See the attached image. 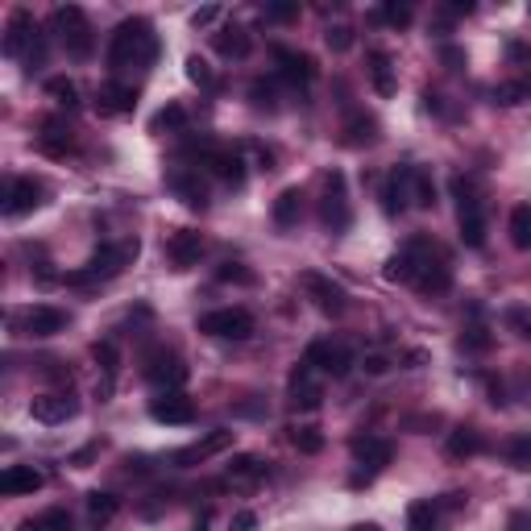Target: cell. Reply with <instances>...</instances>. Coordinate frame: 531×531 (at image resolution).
<instances>
[{
    "mask_svg": "<svg viewBox=\"0 0 531 531\" xmlns=\"http://www.w3.org/2000/svg\"><path fill=\"white\" fill-rule=\"evenodd\" d=\"M137 237H125V241H104L92 249V257H87L84 270H75V274H67V282L71 287H87V282H104V278H117L125 270V266L137 257Z\"/></svg>",
    "mask_w": 531,
    "mask_h": 531,
    "instance_id": "obj_2",
    "label": "cell"
},
{
    "mask_svg": "<svg viewBox=\"0 0 531 531\" xmlns=\"http://www.w3.org/2000/svg\"><path fill=\"white\" fill-rule=\"evenodd\" d=\"M507 461L515 465V470H531V432L515 436L507 445Z\"/></svg>",
    "mask_w": 531,
    "mask_h": 531,
    "instance_id": "obj_42",
    "label": "cell"
},
{
    "mask_svg": "<svg viewBox=\"0 0 531 531\" xmlns=\"http://www.w3.org/2000/svg\"><path fill=\"white\" fill-rule=\"evenodd\" d=\"M411 204L415 208H436V183L428 170L415 167V183H411Z\"/></svg>",
    "mask_w": 531,
    "mask_h": 531,
    "instance_id": "obj_41",
    "label": "cell"
},
{
    "mask_svg": "<svg viewBox=\"0 0 531 531\" xmlns=\"http://www.w3.org/2000/svg\"><path fill=\"white\" fill-rule=\"evenodd\" d=\"M453 287V270H448L445 257H428L420 270V278H415V290L420 295H445V290Z\"/></svg>",
    "mask_w": 531,
    "mask_h": 531,
    "instance_id": "obj_26",
    "label": "cell"
},
{
    "mask_svg": "<svg viewBox=\"0 0 531 531\" xmlns=\"http://www.w3.org/2000/svg\"><path fill=\"white\" fill-rule=\"evenodd\" d=\"M229 527H233V531H254V527H257V515H254V511H237Z\"/></svg>",
    "mask_w": 531,
    "mask_h": 531,
    "instance_id": "obj_53",
    "label": "cell"
},
{
    "mask_svg": "<svg viewBox=\"0 0 531 531\" xmlns=\"http://www.w3.org/2000/svg\"><path fill=\"white\" fill-rule=\"evenodd\" d=\"M62 328H67V312H62V307H50V303H34V307L21 315L25 337L46 340V337H59Z\"/></svg>",
    "mask_w": 531,
    "mask_h": 531,
    "instance_id": "obj_17",
    "label": "cell"
},
{
    "mask_svg": "<svg viewBox=\"0 0 531 531\" xmlns=\"http://www.w3.org/2000/svg\"><path fill=\"white\" fill-rule=\"evenodd\" d=\"M200 332L216 340H249L254 337V315L245 307H216V312L200 315Z\"/></svg>",
    "mask_w": 531,
    "mask_h": 531,
    "instance_id": "obj_6",
    "label": "cell"
},
{
    "mask_svg": "<svg viewBox=\"0 0 531 531\" xmlns=\"http://www.w3.org/2000/svg\"><path fill=\"white\" fill-rule=\"evenodd\" d=\"M299 282H303V290H307V299H312L324 315H340L345 307H349V295H345V287H340V282H332L328 274H320V270H307Z\"/></svg>",
    "mask_w": 531,
    "mask_h": 531,
    "instance_id": "obj_11",
    "label": "cell"
},
{
    "mask_svg": "<svg viewBox=\"0 0 531 531\" xmlns=\"http://www.w3.org/2000/svg\"><path fill=\"white\" fill-rule=\"evenodd\" d=\"M428 257H432V245L415 237V241H407L387 266H382V278H387V282H411V287H415V278H420Z\"/></svg>",
    "mask_w": 531,
    "mask_h": 531,
    "instance_id": "obj_10",
    "label": "cell"
},
{
    "mask_svg": "<svg viewBox=\"0 0 531 531\" xmlns=\"http://www.w3.org/2000/svg\"><path fill=\"white\" fill-rule=\"evenodd\" d=\"M370 84H374L378 96H395V62H390L387 50H374L370 54Z\"/></svg>",
    "mask_w": 531,
    "mask_h": 531,
    "instance_id": "obj_31",
    "label": "cell"
},
{
    "mask_svg": "<svg viewBox=\"0 0 531 531\" xmlns=\"http://www.w3.org/2000/svg\"><path fill=\"white\" fill-rule=\"evenodd\" d=\"M50 29L59 37V46L67 50V59H75V62L92 59L96 34H92V21H87V12L79 9V4H59L54 17H50Z\"/></svg>",
    "mask_w": 531,
    "mask_h": 531,
    "instance_id": "obj_3",
    "label": "cell"
},
{
    "mask_svg": "<svg viewBox=\"0 0 531 531\" xmlns=\"http://www.w3.org/2000/svg\"><path fill=\"white\" fill-rule=\"evenodd\" d=\"M324 42H328V50L345 54V50L353 46V29H349V25H328V29H324Z\"/></svg>",
    "mask_w": 531,
    "mask_h": 531,
    "instance_id": "obj_45",
    "label": "cell"
},
{
    "mask_svg": "<svg viewBox=\"0 0 531 531\" xmlns=\"http://www.w3.org/2000/svg\"><path fill=\"white\" fill-rule=\"evenodd\" d=\"M46 96H54L62 109H79V87H75L67 75H54V79H46Z\"/></svg>",
    "mask_w": 531,
    "mask_h": 531,
    "instance_id": "obj_40",
    "label": "cell"
},
{
    "mask_svg": "<svg viewBox=\"0 0 531 531\" xmlns=\"http://www.w3.org/2000/svg\"><path fill=\"white\" fill-rule=\"evenodd\" d=\"M167 254H170V262H175V270H192V266L200 262V254H204V237H200L195 229L170 233Z\"/></svg>",
    "mask_w": 531,
    "mask_h": 531,
    "instance_id": "obj_22",
    "label": "cell"
},
{
    "mask_svg": "<svg viewBox=\"0 0 531 531\" xmlns=\"http://www.w3.org/2000/svg\"><path fill=\"white\" fill-rule=\"evenodd\" d=\"M270 473V465H266L257 453H241V457H233L229 465V482L233 486H257Z\"/></svg>",
    "mask_w": 531,
    "mask_h": 531,
    "instance_id": "obj_27",
    "label": "cell"
},
{
    "mask_svg": "<svg viewBox=\"0 0 531 531\" xmlns=\"http://www.w3.org/2000/svg\"><path fill=\"white\" fill-rule=\"evenodd\" d=\"M150 420L167 423V428H183V423L195 420V403L183 390H167V395H158L150 403Z\"/></svg>",
    "mask_w": 531,
    "mask_h": 531,
    "instance_id": "obj_16",
    "label": "cell"
},
{
    "mask_svg": "<svg viewBox=\"0 0 531 531\" xmlns=\"http://www.w3.org/2000/svg\"><path fill=\"white\" fill-rule=\"evenodd\" d=\"M187 79L200 87H212V67H208L200 54H192V59H187Z\"/></svg>",
    "mask_w": 531,
    "mask_h": 531,
    "instance_id": "obj_48",
    "label": "cell"
},
{
    "mask_svg": "<svg viewBox=\"0 0 531 531\" xmlns=\"http://www.w3.org/2000/svg\"><path fill=\"white\" fill-rule=\"evenodd\" d=\"M349 531H382L378 523H357V527H349Z\"/></svg>",
    "mask_w": 531,
    "mask_h": 531,
    "instance_id": "obj_58",
    "label": "cell"
},
{
    "mask_svg": "<svg viewBox=\"0 0 531 531\" xmlns=\"http://www.w3.org/2000/svg\"><path fill=\"white\" fill-rule=\"evenodd\" d=\"M461 349L465 353H486L490 349V332H486V328H465V337H461Z\"/></svg>",
    "mask_w": 531,
    "mask_h": 531,
    "instance_id": "obj_46",
    "label": "cell"
},
{
    "mask_svg": "<svg viewBox=\"0 0 531 531\" xmlns=\"http://www.w3.org/2000/svg\"><path fill=\"white\" fill-rule=\"evenodd\" d=\"M216 274H220V282H254V274H249L245 266H237V262H225Z\"/></svg>",
    "mask_w": 531,
    "mask_h": 531,
    "instance_id": "obj_49",
    "label": "cell"
},
{
    "mask_svg": "<svg viewBox=\"0 0 531 531\" xmlns=\"http://www.w3.org/2000/svg\"><path fill=\"white\" fill-rule=\"evenodd\" d=\"M445 448H448V457H453V461L478 457V453H482V432H478V428H470V423H465V428H453Z\"/></svg>",
    "mask_w": 531,
    "mask_h": 531,
    "instance_id": "obj_29",
    "label": "cell"
},
{
    "mask_svg": "<svg viewBox=\"0 0 531 531\" xmlns=\"http://www.w3.org/2000/svg\"><path fill=\"white\" fill-rule=\"evenodd\" d=\"M511 320H515V324H519V332L531 340V312H515V315H511Z\"/></svg>",
    "mask_w": 531,
    "mask_h": 531,
    "instance_id": "obj_56",
    "label": "cell"
},
{
    "mask_svg": "<svg viewBox=\"0 0 531 531\" xmlns=\"http://www.w3.org/2000/svg\"><path fill=\"white\" fill-rule=\"evenodd\" d=\"M353 457H357V465H362V470L353 473V486H365V482H374L378 473L390 465L395 445H390L387 436H357V440H353Z\"/></svg>",
    "mask_w": 531,
    "mask_h": 531,
    "instance_id": "obj_7",
    "label": "cell"
},
{
    "mask_svg": "<svg viewBox=\"0 0 531 531\" xmlns=\"http://www.w3.org/2000/svg\"><path fill=\"white\" fill-rule=\"evenodd\" d=\"M145 382L158 387L162 395H167V390H179L183 382H187V365H183L175 353H154V357L145 362Z\"/></svg>",
    "mask_w": 531,
    "mask_h": 531,
    "instance_id": "obj_15",
    "label": "cell"
},
{
    "mask_svg": "<svg viewBox=\"0 0 531 531\" xmlns=\"http://www.w3.org/2000/svg\"><path fill=\"white\" fill-rule=\"evenodd\" d=\"M382 21L395 25V29H403V25H411V4H398V0H390V4H382Z\"/></svg>",
    "mask_w": 531,
    "mask_h": 531,
    "instance_id": "obj_47",
    "label": "cell"
},
{
    "mask_svg": "<svg viewBox=\"0 0 531 531\" xmlns=\"http://www.w3.org/2000/svg\"><path fill=\"white\" fill-rule=\"evenodd\" d=\"M37 42V25L34 17H29V9H12L9 12V25H4V54L9 59H21V54H29Z\"/></svg>",
    "mask_w": 531,
    "mask_h": 531,
    "instance_id": "obj_14",
    "label": "cell"
},
{
    "mask_svg": "<svg viewBox=\"0 0 531 531\" xmlns=\"http://www.w3.org/2000/svg\"><path fill=\"white\" fill-rule=\"evenodd\" d=\"M183 125H187V112H183L179 104H167V109L154 117V125H150V129L162 133V129H183Z\"/></svg>",
    "mask_w": 531,
    "mask_h": 531,
    "instance_id": "obj_44",
    "label": "cell"
},
{
    "mask_svg": "<svg viewBox=\"0 0 531 531\" xmlns=\"http://www.w3.org/2000/svg\"><path fill=\"white\" fill-rule=\"evenodd\" d=\"M511 245L515 249H531V204H519L511 212Z\"/></svg>",
    "mask_w": 531,
    "mask_h": 531,
    "instance_id": "obj_38",
    "label": "cell"
},
{
    "mask_svg": "<svg viewBox=\"0 0 531 531\" xmlns=\"http://www.w3.org/2000/svg\"><path fill=\"white\" fill-rule=\"evenodd\" d=\"M453 195H457V225H461V241L470 249H482L486 245V204H482V192L478 183L457 175L453 179Z\"/></svg>",
    "mask_w": 531,
    "mask_h": 531,
    "instance_id": "obj_4",
    "label": "cell"
},
{
    "mask_svg": "<svg viewBox=\"0 0 531 531\" xmlns=\"http://www.w3.org/2000/svg\"><path fill=\"white\" fill-rule=\"evenodd\" d=\"M233 436H237V432L216 428V432H208L204 440H195V445L179 448V453H170V465H175V470H192V465H200V461H208V457H216V453H225V448H233Z\"/></svg>",
    "mask_w": 531,
    "mask_h": 531,
    "instance_id": "obj_12",
    "label": "cell"
},
{
    "mask_svg": "<svg viewBox=\"0 0 531 531\" xmlns=\"http://www.w3.org/2000/svg\"><path fill=\"white\" fill-rule=\"evenodd\" d=\"M320 220L332 237L353 225V208H349V192H345V175L340 170H328L324 175V200H320Z\"/></svg>",
    "mask_w": 531,
    "mask_h": 531,
    "instance_id": "obj_5",
    "label": "cell"
},
{
    "mask_svg": "<svg viewBox=\"0 0 531 531\" xmlns=\"http://www.w3.org/2000/svg\"><path fill=\"white\" fill-rule=\"evenodd\" d=\"M204 167L212 170L220 183H229V187H241L245 183V158L237 154V150H208Z\"/></svg>",
    "mask_w": 531,
    "mask_h": 531,
    "instance_id": "obj_23",
    "label": "cell"
},
{
    "mask_svg": "<svg viewBox=\"0 0 531 531\" xmlns=\"http://www.w3.org/2000/svg\"><path fill=\"white\" fill-rule=\"evenodd\" d=\"M167 187L179 195L187 208H195V212H204V208H208V192H204V183H200V175H195V170H170Z\"/></svg>",
    "mask_w": 531,
    "mask_h": 531,
    "instance_id": "obj_24",
    "label": "cell"
},
{
    "mask_svg": "<svg viewBox=\"0 0 531 531\" xmlns=\"http://www.w3.org/2000/svg\"><path fill=\"white\" fill-rule=\"evenodd\" d=\"M46 204V192L37 179H9L4 183V216H29L34 208Z\"/></svg>",
    "mask_w": 531,
    "mask_h": 531,
    "instance_id": "obj_13",
    "label": "cell"
},
{
    "mask_svg": "<svg viewBox=\"0 0 531 531\" xmlns=\"http://www.w3.org/2000/svg\"><path fill=\"white\" fill-rule=\"evenodd\" d=\"M21 531H71V515L62 507H50V511H42L37 519H25Z\"/></svg>",
    "mask_w": 531,
    "mask_h": 531,
    "instance_id": "obj_39",
    "label": "cell"
},
{
    "mask_svg": "<svg viewBox=\"0 0 531 531\" xmlns=\"http://www.w3.org/2000/svg\"><path fill=\"white\" fill-rule=\"evenodd\" d=\"M42 473L34 470V465H9V470L0 473V494H9V498H17V494H34V490H42Z\"/></svg>",
    "mask_w": 531,
    "mask_h": 531,
    "instance_id": "obj_25",
    "label": "cell"
},
{
    "mask_svg": "<svg viewBox=\"0 0 531 531\" xmlns=\"http://www.w3.org/2000/svg\"><path fill=\"white\" fill-rule=\"evenodd\" d=\"M287 395H290V407L295 411H315L324 403V374L315 365L299 362L290 370V382H287Z\"/></svg>",
    "mask_w": 531,
    "mask_h": 531,
    "instance_id": "obj_8",
    "label": "cell"
},
{
    "mask_svg": "<svg viewBox=\"0 0 531 531\" xmlns=\"http://www.w3.org/2000/svg\"><path fill=\"white\" fill-rule=\"evenodd\" d=\"M290 445L299 448L303 457H315V453H324V432L315 423H295L290 428Z\"/></svg>",
    "mask_w": 531,
    "mask_h": 531,
    "instance_id": "obj_36",
    "label": "cell"
},
{
    "mask_svg": "<svg viewBox=\"0 0 531 531\" xmlns=\"http://www.w3.org/2000/svg\"><path fill=\"white\" fill-rule=\"evenodd\" d=\"M523 96H527V87H523V84H502L494 92V100H498V104H507V109H511V104H519Z\"/></svg>",
    "mask_w": 531,
    "mask_h": 531,
    "instance_id": "obj_50",
    "label": "cell"
},
{
    "mask_svg": "<svg viewBox=\"0 0 531 531\" xmlns=\"http://www.w3.org/2000/svg\"><path fill=\"white\" fill-rule=\"evenodd\" d=\"M436 507H440V515H445V511H461L465 507V494H440L436 498Z\"/></svg>",
    "mask_w": 531,
    "mask_h": 531,
    "instance_id": "obj_55",
    "label": "cell"
},
{
    "mask_svg": "<svg viewBox=\"0 0 531 531\" xmlns=\"http://www.w3.org/2000/svg\"><path fill=\"white\" fill-rule=\"evenodd\" d=\"M362 365H365V374H374V378H378V374H387V370H390V362L382 357V353H370V357H365Z\"/></svg>",
    "mask_w": 531,
    "mask_h": 531,
    "instance_id": "obj_54",
    "label": "cell"
},
{
    "mask_svg": "<svg viewBox=\"0 0 531 531\" xmlns=\"http://www.w3.org/2000/svg\"><path fill=\"white\" fill-rule=\"evenodd\" d=\"M403 362H407L411 370H415V365H423V362H428V353H423V349H411L407 357H403Z\"/></svg>",
    "mask_w": 531,
    "mask_h": 531,
    "instance_id": "obj_57",
    "label": "cell"
},
{
    "mask_svg": "<svg viewBox=\"0 0 531 531\" xmlns=\"http://www.w3.org/2000/svg\"><path fill=\"white\" fill-rule=\"evenodd\" d=\"M117 511H121V498L117 494H104V490H92L87 494V523L92 527H109L117 519Z\"/></svg>",
    "mask_w": 531,
    "mask_h": 531,
    "instance_id": "obj_30",
    "label": "cell"
},
{
    "mask_svg": "<svg viewBox=\"0 0 531 531\" xmlns=\"http://www.w3.org/2000/svg\"><path fill=\"white\" fill-rule=\"evenodd\" d=\"M96 109L104 112V117H125V112L137 109V87H133V84H121V79H109V84H100Z\"/></svg>",
    "mask_w": 531,
    "mask_h": 531,
    "instance_id": "obj_21",
    "label": "cell"
},
{
    "mask_svg": "<svg viewBox=\"0 0 531 531\" xmlns=\"http://www.w3.org/2000/svg\"><path fill=\"white\" fill-rule=\"evenodd\" d=\"M216 17H220L216 4H204V9H195V12H192V25H195V29H204V25H212Z\"/></svg>",
    "mask_w": 531,
    "mask_h": 531,
    "instance_id": "obj_52",
    "label": "cell"
},
{
    "mask_svg": "<svg viewBox=\"0 0 531 531\" xmlns=\"http://www.w3.org/2000/svg\"><path fill=\"white\" fill-rule=\"evenodd\" d=\"M299 212H303V192L299 187H282L274 200V225L278 229H295V225H299Z\"/></svg>",
    "mask_w": 531,
    "mask_h": 531,
    "instance_id": "obj_28",
    "label": "cell"
},
{
    "mask_svg": "<svg viewBox=\"0 0 531 531\" xmlns=\"http://www.w3.org/2000/svg\"><path fill=\"white\" fill-rule=\"evenodd\" d=\"M79 411V403H75L67 390H54V395H37L34 403H29V415H34L37 423H46V428H54V423H67Z\"/></svg>",
    "mask_w": 531,
    "mask_h": 531,
    "instance_id": "obj_20",
    "label": "cell"
},
{
    "mask_svg": "<svg viewBox=\"0 0 531 531\" xmlns=\"http://www.w3.org/2000/svg\"><path fill=\"white\" fill-rule=\"evenodd\" d=\"M192 531H208V515H204V519H195V527Z\"/></svg>",
    "mask_w": 531,
    "mask_h": 531,
    "instance_id": "obj_59",
    "label": "cell"
},
{
    "mask_svg": "<svg viewBox=\"0 0 531 531\" xmlns=\"http://www.w3.org/2000/svg\"><path fill=\"white\" fill-rule=\"evenodd\" d=\"M374 142H378L374 117H353V121L345 125V137H340V145H349V150H362V145H374Z\"/></svg>",
    "mask_w": 531,
    "mask_h": 531,
    "instance_id": "obj_35",
    "label": "cell"
},
{
    "mask_svg": "<svg viewBox=\"0 0 531 531\" xmlns=\"http://www.w3.org/2000/svg\"><path fill=\"white\" fill-rule=\"evenodd\" d=\"M274 62H278V71H282V79H290L295 87H312L315 75H320L315 59H312V54H303V50L278 46V50H274Z\"/></svg>",
    "mask_w": 531,
    "mask_h": 531,
    "instance_id": "obj_18",
    "label": "cell"
},
{
    "mask_svg": "<svg viewBox=\"0 0 531 531\" xmlns=\"http://www.w3.org/2000/svg\"><path fill=\"white\" fill-rule=\"evenodd\" d=\"M411 183H415V167H395L382 183V212L387 216H398V212H407L411 204Z\"/></svg>",
    "mask_w": 531,
    "mask_h": 531,
    "instance_id": "obj_19",
    "label": "cell"
},
{
    "mask_svg": "<svg viewBox=\"0 0 531 531\" xmlns=\"http://www.w3.org/2000/svg\"><path fill=\"white\" fill-rule=\"evenodd\" d=\"M212 42H216V50L225 59H245L249 54V34H245L241 25H225L220 34H212Z\"/></svg>",
    "mask_w": 531,
    "mask_h": 531,
    "instance_id": "obj_33",
    "label": "cell"
},
{
    "mask_svg": "<svg viewBox=\"0 0 531 531\" xmlns=\"http://www.w3.org/2000/svg\"><path fill=\"white\" fill-rule=\"evenodd\" d=\"M407 531H440V507H436V498L411 502L407 507Z\"/></svg>",
    "mask_w": 531,
    "mask_h": 531,
    "instance_id": "obj_34",
    "label": "cell"
},
{
    "mask_svg": "<svg viewBox=\"0 0 531 531\" xmlns=\"http://www.w3.org/2000/svg\"><path fill=\"white\" fill-rule=\"evenodd\" d=\"M92 357H96L100 374L109 378V382H117V370H121V349H117V340H96V345H92Z\"/></svg>",
    "mask_w": 531,
    "mask_h": 531,
    "instance_id": "obj_37",
    "label": "cell"
},
{
    "mask_svg": "<svg viewBox=\"0 0 531 531\" xmlns=\"http://www.w3.org/2000/svg\"><path fill=\"white\" fill-rule=\"evenodd\" d=\"M158 59V34L145 17H129L112 29L109 42V67L112 71H125V67H150Z\"/></svg>",
    "mask_w": 531,
    "mask_h": 531,
    "instance_id": "obj_1",
    "label": "cell"
},
{
    "mask_svg": "<svg viewBox=\"0 0 531 531\" xmlns=\"http://www.w3.org/2000/svg\"><path fill=\"white\" fill-rule=\"evenodd\" d=\"M303 362L315 365L324 378H345L353 370V349L340 345V340H312L307 353H303Z\"/></svg>",
    "mask_w": 531,
    "mask_h": 531,
    "instance_id": "obj_9",
    "label": "cell"
},
{
    "mask_svg": "<svg viewBox=\"0 0 531 531\" xmlns=\"http://www.w3.org/2000/svg\"><path fill=\"white\" fill-rule=\"evenodd\" d=\"M299 4H266V21H295Z\"/></svg>",
    "mask_w": 531,
    "mask_h": 531,
    "instance_id": "obj_51",
    "label": "cell"
},
{
    "mask_svg": "<svg viewBox=\"0 0 531 531\" xmlns=\"http://www.w3.org/2000/svg\"><path fill=\"white\" fill-rule=\"evenodd\" d=\"M249 100H254L257 112H274V109H278L274 84H266V79H254V84H249Z\"/></svg>",
    "mask_w": 531,
    "mask_h": 531,
    "instance_id": "obj_43",
    "label": "cell"
},
{
    "mask_svg": "<svg viewBox=\"0 0 531 531\" xmlns=\"http://www.w3.org/2000/svg\"><path fill=\"white\" fill-rule=\"evenodd\" d=\"M37 145H42V154L62 158L75 145V137H71V129H67V125L46 121V125H42V133H37Z\"/></svg>",
    "mask_w": 531,
    "mask_h": 531,
    "instance_id": "obj_32",
    "label": "cell"
}]
</instances>
